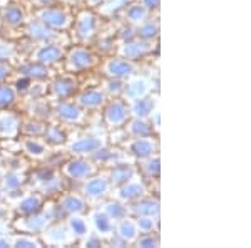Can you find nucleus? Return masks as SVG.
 Listing matches in <instances>:
<instances>
[{
	"instance_id": "6",
	"label": "nucleus",
	"mask_w": 251,
	"mask_h": 248,
	"mask_svg": "<svg viewBox=\"0 0 251 248\" xmlns=\"http://www.w3.org/2000/svg\"><path fill=\"white\" fill-rule=\"evenodd\" d=\"M80 194L87 200L89 205H97V203L104 201L112 193V185L106 176V173L97 171L92 176L86 178L80 183Z\"/></svg>"
},
{
	"instance_id": "14",
	"label": "nucleus",
	"mask_w": 251,
	"mask_h": 248,
	"mask_svg": "<svg viewBox=\"0 0 251 248\" xmlns=\"http://www.w3.org/2000/svg\"><path fill=\"white\" fill-rule=\"evenodd\" d=\"M80 89L79 86V79L74 74H69V72H64L60 76H55L54 79L49 84V101L50 103H55V101H66V99H72Z\"/></svg>"
},
{
	"instance_id": "48",
	"label": "nucleus",
	"mask_w": 251,
	"mask_h": 248,
	"mask_svg": "<svg viewBox=\"0 0 251 248\" xmlns=\"http://www.w3.org/2000/svg\"><path fill=\"white\" fill-rule=\"evenodd\" d=\"M134 220L139 233L157 231V226H159V217H134Z\"/></svg>"
},
{
	"instance_id": "33",
	"label": "nucleus",
	"mask_w": 251,
	"mask_h": 248,
	"mask_svg": "<svg viewBox=\"0 0 251 248\" xmlns=\"http://www.w3.org/2000/svg\"><path fill=\"white\" fill-rule=\"evenodd\" d=\"M91 210V208H89ZM89 213V211H87ZM91 221H92V226H94V231L97 235H100L102 238H107L109 235L114 233V221L107 217L100 208H94L91 210Z\"/></svg>"
},
{
	"instance_id": "43",
	"label": "nucleus",
	"mask_w": 251,
	"mask_h": 248,
	"mask_svg": "<svg viewBox=\"0 0 251 248\" xmlns=\"http://www.w3.org/2000/svg\"><path fill=\"white\" fill-rule=\"evenodd\" d=\"M44 131H46V123L35 117L30 119H22L20 123V136H35V138H42Z\"/></svg>"
},
{
	"instance_id": "37",
	"label": "nucleus",
	"mask_w": 251,
	"mask_h": 248,
	"mask_svg": "<svg viewBox=\"0 0 251 248\" xmlns=\"http://www.w3.org/2000/svg\"><path fill=\"white\" fill-rule=\"evenodd\" d=\"M136 32V37L137 39H143V40H157L159 39V32H161V26H159V19L148 17L144 22H141L139 26L134 27Z\"/></svg>"
},
{
	"instance_id": "53",
	"label": "nucleus",
	"mask_w": 251,
	"mask_h": 248,
	"mask_svg": "<svg viewBox=\"0 0 251 248\" xmlns=\"http://www.w3.org/2000/svg\"><path fill=\"white\" fill-rule=\"evenodd\" d=\"M144 9H148L151 14L154 12H159V5H161V0H137Z\"/></svg>"
},
{
	"instance_id": "46",
	"label": "nucleus",
	"mask_w": 251,
	"mask_h": 248,
	"mask_svg": "<svg viewBox=\"0 0 251 248\" xmlns=\"http://www.w3.org/2000/svg\"><path fill=\"white\" fill-rule=\"evenodd\" d=\"M100 89H102L104 94L107 96V99H111V97H121L123 96V89H124V81L104 77L102 83H100Z\"/></svg>"
},
{
	"instance_id": "19",
	"label": "nucleus",
	"mask_w": 251,
	"mask_h": 248,
	"mask_svg": "<svg viewBox=\"0 0 251 248\" xmlns=\"http://www.w3.org/2000/svg\"><path fill=\"white\" fill-rule=\"evenodd\" d=\"M39 238L42 240L44 245L49 247H69L75 243L74 237L69 233L66 223H62L60 220L49 223L47 228L39 235Z\"/></svg>"
},
{
	"instance_id": "20",
	"label": "nucleus",
	"mask_w": 251,
	"mask_h": 248,
	"mask_svg": "<svg viewBox=\"0 0 251 248\" xmlns=\"http://www.w3.org/2000/svg\"><path fill=\"white\" fill-rule=\"evenodd\" d=\"M55 201H57L59 208L62 210V213L69 217V215H86L91 205L87 203L86 198L80 194V191H66L59 193L55 196Z\"/></svg>"
},
{
	"instance_id": "27",
	"label": "nucleus",
	"mask_w": 251,
	"mask_h": 248,
	"mask_svg": "<svg viewBox=\"0 0 251 248\" xmlns=\"http://www.w3.org/2000/svg\"><path fill=\"white\" fill-rule=\"evenodd\" d=\"M44 203H46V198L42 196L37 191H29V193H24L22 196L19 198L17 203H15V215L17 217H25V215H32L37 213V211L42 210Z\"/></svg>"
},
{
	"instance_id": "47",
	"label": "nucleus",
	"mask_w": 251,
	"mask_h": 248,
	"mask_svg": "<svg viewBox=\"0 0 251 248\" xmlns=\"http://www.w3.org/2000/svg\"><path fill=\"white\" fill-rule=\"evenodd\" d=\"M134 245L139 248H157V247H161V237L157 235V231L139 233L134 242Z\"/></svg>"
},
{
	"instance_id": "17",
	"label": "nucleus",
	"mask_w": 251,
	"mask_h": 248,
	"mask_svg": "<svg viewBox=\"0 0 251 248\" xmlns=\"http://www.w3.org/2000/svg\"><path fill=\"white\" fill-rule=\"evenodd\" d=\"M66 49L67 47L59 46V44H34V49H32L29 54V60H34V62L44 64V66L49 67H54L62 62Z\"/></svg>"
},
{
	"instance_id": "56",
	"label": "nucleus",
	"mask_w": 251,
	"mask_h": 248,
	"mask_svg": "<svg viewBox=\"0 0 251 248\" xmlns=\"http://www.w3.org/2000/svg\"><path fill=\"white\" fill-rule=\"evenodd\" d=\"M102 2L104 0H84V7H87V9H97Z\"/></svg>"
},
{
	"instance_id": "38",
	"label": "nucleus",
	"mask_w": 251,
	"mask_h": 248,
	"mask_svg": "<svg viewBox=\"0 0 251 248\" xmlns=\"http://www.w3.org/2000/svg\"><path fill=\"white\" fill-rule=\"evenodd\" d=\"M131 2H134V0H104V2L94 10L97 12V15H99L100 19L109 20V19L117 17Z\"/></svg>"
},
{
	"instance_id": "32",
	"label": "nucleus",
	"mask_w": 251,
	"mask_h": 248,
	"mask_svg": "<svg viewBox=\"0 0 251 248\" xmlns=\"http://www.w3.org/2000/svg\"><path fill=\"white\" fill-rule=\"evenodd\" d=\"M151 15H152L151 12H149L148 9H144L137 0H134V2L129 3V5L126 7V9L121 12L117 17L123 19L124 24H129V26L136 27V26H139L141 22H144L148 17H151Z\"/></svg>"
},
{
	"instance_id": "54",
	"label": "nucleus",
	"mask_w": 251,
	"mask_h": 248,
	"mask_svg": "<svg viewBox=\"0 0 251 248\" xmlns=\"http://www.w3.org/2000/svg\"><path fill=\"white\" fill-rule=\"evenodd\" d=\"M29 3L34 9H42V7L55 5V3H60V2L59 0H29Z\"/></svg>"
},
{
	"instance_id": "16",
	"label": "nucleus",
	"mask_w": 251,
	"mask_h": 248,
	"mask_svg": "<svg viewBox=\"0 0 251 248\" xmlns=\"http://www.w3.org/2000/svg\"><path fill=\"white\" fill-rule=\"evenodd\" d=\"M151 92H154V81H152L151 77L136 72L134 76H131L129 79L124 81V89H123V96L121 97L129 104V103H132V101L151 94Z\"/></svg>"
},
{
	"instance_id": "31",
	"label": "nucleus",
	"mask_w": 251,
	"mask_h": 248,
	"mask_svg": "<svg viewBox=\"0 0 251 248\" xmlns=\"http://www.w3.org/2000/svg\"><path fill=\"white\" fill-rule=\"evenodd\" d=\"M114 233L121 240H123L126 245H129V243H134L137 235H139V230H137L134 217L127 215V217L117 220V221L114 223Z\"/></svg>"
},
{
	"instance_id": "10",
	"label": "nucleus",
	"mask_w": 251,
	"mask_h": 248,
	"mask_svg": "<svg viewBox=\"0 0 251 248\" xmlns=\"http://www.w3.org/2000/svg\"><path fill=\"white\" fill-rule=\"evenodd\" d=\"M59 171L64 176V180L82 181L99 171V166L87 156H72L71 160L59 165Z\"/></svg>"
},
{
	"instance_id": "21",
	"label": "nucleus",
	"mask_w": 251,
	"mask_h": 248,
	"mask_svg": "<svg viewBox=\"0 0 251 248\" xmlns=\"http://www.w3.org/2000/svg\"><path fill=\"white\" fill-rule=\"evenodd\" d=\"M27 19H29L27 12L19 2H7L3 5H0V22H2V27H5V29H22L25 26Z\"/></svg>"
},
{
	"instance_id": "15",
	"label": "nucleus",
	"mask_w": 251,
	"mask_h": 248,
	"mask_svg": "<svg viewBox=\"0 0 251 248\" xmlns=\"http://www.w3.org/2000/svg\"><path fill=\"white\" fill-rule=\"evenodd\" d=\"M49 223H52V220L49 218L47 211L44 210V206H42V210L37 211V213L25 215V217H17L10 223V228L14 231H19V233L37 235L39 237V235L47 228Z\"/></svg>"
},
{
	"instance_id": "23",
	"label": "nucleus",
	"mask_w": 251,
	"mask_h": 248,
	"mask_svg": "<svg viewBox=\"0 0 251 248\" xmlns=\"http://www.w3.org/2000/svg\"><path fill=\"white\" fill-rule=\"evenodd\" d=\"M22 116L10 109H0V141H14L20 136Z\"/></svg>"
},
{
	"instance_id": "45",
	"label": "nucleus",
	"mask_w": 251,
	"mask_h": 248,
	"mask_svg": "<svg viewBox=\"0 0 251 248\" xmlns=\"http://www.w3.org/2000/svg\"><path fill=\"white\" fill-rule=\"evenodd\" d=\"M19 59V46L12 40L0 37V62H10L15 66V60Z\"/></svg>"
},
{
	"instance_id": "8",
	"label": "nucleus",
	"mask_w": 251,
	"mask_h": 248,
	"mask_svg": "<svg viewBox=\"0 0 251 248\" xmlns=\"http://www.w3.org/2000/svg\"><path fill=\"white\" fill-rule=\"evenodd\" d=\"M157 51V40H143V39H131L126 42H119L114 49V54L131 62H139Z\"/></svg>"
},
{
	"instance_id": "1",
	"label": "nucleus",
	"mask_w": 251,
	"mask_h": 248,
	"mask_svg": "<svg viewBox=\"0 0 251 248\" xmlns=\"http://www.w3.org/2000/svg\"><path fill=\"white\" fill-rule=\"evenodd\" d=\"M27 186L32 191H37L44 198L50 200L59 193H62L66 183H64V176L60 174L59 168H55L54 165H47L34 169L27 176Z\"/></svg>"
},
{
	"instance_id": "44",
	"label": "nucleus",
	"mask_w": 251,
	"mask_h": 248,
	"mask_svg": "<svg viewBox=\"0 0 251 248\" xmlns=\"http://www.w3.org/2000/svg\"><path fill=\"white\" fill-rule=\"evenodd\" d=\"M17 92H15L12 83H2L0 84V109H10L17 104Z\"/></svg>"
},
{
	"instance_id": "36",
	"label": "nucleus",
	"mask_w": 251,
	"mask_h": 248,
	"mask_svg": "<svg viewBox=\"0 0 251 248\" xmlns=\"http://www.w3.org/2000/svg\"><path fill=\"white\" fill-rule=\"evenodd\" d=\"M66 220V226L69 230V233L74 237L75 242H80L86 235L89 233V223H87V218L86 215H69V217L64 218Z\"/></svg>"
},
{
	"instance_id": "9",
	"label": "nucleus",
	"mask_w": 251,
	"mask_h": 248,
	"mask_svg": "<svg viewBox=\"0 0 251 248\" xmlns=\"http://www.w3.org/2000/svg\"><path fill=\"white\" fill-rule=\"evenodd\" d=\"M107 144V138L100 133H86L80 134V136H75L72 139H67L66 151L71 154V156H91L94 154L97 149L104 148Z\"/></svg>"
},
{
	"instance_id": "7",
	"label": "nucleus",
	"mask_w": 251,
	"mask_h": 248,
	"mask_svg": "<svg viewBox=\"0 0 251 248\" xmlns=\"http://www.w3.org/2000/svg\"><path fill=\"white\" fill-rule=\"evenodd\" d=\"M131 117L129 104L123 97H111L102 106V123L107 131H117L127 123Z\"/></svg>"
},
{
	"instance_id": "30",
	"label": "nucleus",
	"mask_w": 251,
	"mask_h": 248,
	"mask_svg": "<svg viewBox=\"0 0 251 248\" xmlns=\"http://www.w3.org/2000/svg\"><path fill=\"white\" fill-rule=\"evenodd\" d=\"M157 109V92H151V94L136 99L129 103V111H131V117H141V119H149L151 114Z\"/></svg>"
},
{
	"instance_id": "50",
	"label": "nucleus",
	"mask_w": 251,
	"mask_h": 248,
	"mask_svg": "<svg viewBox=\"0 0 251 248\" xmlns=\"http://www.w3.org/2000/svg\"><path fill=\"white\" fill-rule=\"evenodd\" d=\"M80 242H82V247H89V248H96V247H104V245H106V243H104V238L100 237V235H97L96 231H94V233H91V231H89V233L82 240H80Z\"/></svg>"
},
{
	"instance_id": "57",
	"label": "nucleus",
	"mask_w": 251,
	"mask_h": 248,
	"mask_svg": "<svg viewBox=\"0 0 251 248\" xmlns=\"http://www.w3.org/2000/svg\"><path fill=\"white\" fill-rule=\"evenodd\" d=\"M9 247H10L9 235H0V248H9Z\"/></svg>"
},
{
	"instance_id": "34",
	"label": "nucleus",
	"mask_w": 251,
	"mask_h": 248,
	"mask_svg": "<svg viewBox=\"0 0 251 248\" xmlns=\"http://www.w3.org/2000/svg\"><path fill=\"white\" fill-rule=\"evenodd\" d=\"M121 129H123V133L126 134V138L151 136V134H156L154 128H152V124H151V121H149V119H141V117H129V121Z\"/></svg>"
},
{
	"instance_id": "28",
	"label": "nucleus",
	"mask_w": 251,
	"mask_h": 248,
	"mask_svg": "<svg viewBox=\"0 0 251 248\" xmlns=\"http://www.w3.org/2000/svg\"><path fill=\"white\" fill-rule=\"evenodd\" d=\"M91 158L92 161L96 163L97 166H106V168H109V166H112V165H116V163H121V161H127L129 160V156H127V153L124 151L123 148H107V144L104 146V148H100V149H97V151L94 154H91Z\"/></svg>"
},
{
	"instance_id": "3",
	"label": "nucleus",
	"mask_w": 251,
	"mask_h": 248,
	"mask_svg": "<svg viewBox=\"0 0 251 248\" xmlns=\"http://www.w3.org/2000/svg\"><path fill=\"white\" fill-rule=\"evenodd\" d=\"M99 54L94 49L77 44V46H72L66 49V54H64V72L69 74H82V72L92 71L99 66Z\"/></svg>"
},
{
	"instance_id": "5",
	"label": "nucleus",
	"mask_w": 251,
	"mask_h": 248,
	"mask_svg": "<svg viewBox=\"0 0 251 248\" xmlns=\"http://www.w3.org/2000/svg\"><path fill=\"white\" fill-rule=\"evenodd\" d=\"M71 7H60V3H55V5H49V7H42V9H35L34 15L37 20L44 24V26L50 27L54 30H60V32H67L71 30L72 22H74V15L71 14Z\"/></svg>"
},
{
	"instance_id": "39",
	"label": "nucleus",
	"mask_w": 251,
	"mask_h": 248,
	"mask_svg": "<svg viewBox=\"0 0 251 248\" xmlns=\"http://www.w3.org/2000/svg\"><path fill=\"white\" fill-rule=\"evenodd\" d=\"M137 173H139L143 178H148V180H157L159 174H161V156L159 154L156 153L149 158L139 160Z\"/></svg>"
},
{
	"instance_id": "42",
	"label": "nucleus",
	"mask_w": 251,
	"mask_h": 248,
	"mask_svg": "<svg viewBox=\"0 0 251 248\" xmlns=\"http://www.w3.org/2000/svg\"><path fill=\"white\" fill-rule=\"evenodd\" d=\"M10 247L15 248H40L44 247L42 240H40L37 235H27V233H15L10 235Z\"/></svg>"
},
{
	"instance_id": "51",
	"label": "nucleus",
	"mask_w": 251,
	"mask_h": 248,
	"mask_svg": "<svg viewBox=\"0 0 251 248\" xmlns=\"http://www.w3.org/2000/svg\"><path fill=\"white\" fill-rule=\"evenodd\" d=\"M134 37H136L134 27L129 26V24H124V26L121 27V29L117 30V34H116V39L119 40V42H126V40H131Z\"/></svg>"
},
{
	"instance_id": "11",
	"label": "nucleus",
	"mask_w": 251,
	"mask_h": 248,
	"mask_svg": "<svg viewBox=\"0 0 251 248\" xmlns=\"http://www.w3.org/2000/svg\"><path fill=\"white\" fill-rule=\"evenodd\" d=\"M99 72L102 77L126 81L136 72H139V66L137 62H131L119 55H106L102 60H99Z\"/></svg>"
},
{
	"instance_id": "25",
	"label": "nucleus",
	"mask_w": 251,
	"mask_h": 248,
	"mask_svg": "<svg viewBox=\"0 0 251 248\" xmlns=\"http://www.w3.org/2000/svg\"><path fill=\"white\" fill-rule=\"evenodd\" d=\"M126 208H127V215L131 217H159L161 213L159 200L148 196V194L136 201L126 203Z\"/></svg>"
},
{
	"instance_id": "29",
	"label": "nucleus",
	"mask_w": 251,
	"mask_h": 248,
	"mask_svg": "<svg viewBox=\"0 0 251 248\" xmlns=\"http://www.w3.org/2000/svg\"><path fill=\"white\" fill-rule=\"evenodd\" d=\"M15 72L29 77L32 81H49L52 77V67L34 62V60H29V59L20 62L19 66L15 67Z\"/></svg>"
},
{
	"instance_id": "22",
	"label": "nucleus",
	"mask_w": 251,
	"mask_h": 248,
	"mask_svg": "<svg viewBox=\"0 0 251 248\" xmlns=\"http://www.w3.org/2000/svg\"><path fill=\"white\" fill-rule=\"evenodd\" d=\"M72 99H74L75 104H79L86 111H99L106 104L107 96L104 94V91L100 87H86L79 89Z\"/></svg>"
},
{
	"instance_id": "49",
	"label": "nucleus",
	"mask_w": 251,
	"mask_h": 248,
	"mask_svg": "<svg viewBox=\"0 0 251 248\" xmlns=\"http://www.w3.org/2000/svg\"><path fill=\"white\" fill-rule=\"evenodd\" d=\"M32 83H34V81L29 79V77H25V76H22V74H17V76H15V79L12 81V86H14L15 92H17V96L25 97L27 92H29L30 86H32Z\"/></svg>"
},
{
	"instance_id": "58",
	"label": "nucleus",
	"mask_w": 251,
	"mask_h": 248,
	"mask_svg": "<svg viewBox=\"0 0 251 248\" xmlns=\"http://www.w3.org/2000/svg\"><path fill=\"white\" fill-rule=\"evenodd\" d=\"M3 198H5V196H3V193H2V190H0V203H2V201H3Z\"/></svg>"
},
{
	"instance_id": "52",
	"label": "nucleus",
	"mask_w": 251,
	"mask_h": 248,
	"mask_svg": "<svg viewBox=\"0 0 251 248\" xmlns=\"http://www.w3.org/2000/svg\"><path fill=\"white\" fill-rule=\"evenodd\" d=\"M15 66L10 62H0V84L10 81V77L14 76Z\"/></svg>"
},
{
	"instance_id": "26",
	"label": "nucleus",
	"mask_w": 251,
	"mask_h": 248,
	"mask_svg": "<svg viewBox=\"0 0 251 248\" xmlns=\"http://www.w3.org/2000/svg\"><path fill=\"white\" fill-rule=\"evenodd\" d=\"M136 174H137V166L134 163H127V161L116 163V165L109 166L106 169V176L109 178V181H111L112 188L124 185L126 181L134 178Z\"/></svg>"
},
{
	"instance_id": "18",
	"label": "nucleus",
	"mask_w": 251,
	"mask_h": 248,
	"mask_svg": "<svg viewBox=\"0 0 251 248\" xmlns=\"http://www.w3.org/2000/svg\"><path fill=\"white\" fill-rule=\"evenodd\" d=\"M148 193L149 191H148V185H146V180L139 173H137L134 178H131L129 181H126L124 185L112 188V198H116V200H119L123 203L136 201V200H139V198L146 196Z\"/></svg>"
},
{
	"instance_id": "55",
	"label": "nucleus",
	"mask_w": 251,
	"mask_h": 248,
	"mask_svg": "<svg viewBox=\"0 0 251 248\" xmlns=\"http://www.w3.org/2000/svg\"><path fill=\"white\" fill-rule=\"evenodd\" d=\"M62 5L66 7H79V5H84V0H59Z\"/></svg>"
},
{
	"instance_id": "35",
	"label": "nucleus",
	"mask_w": 251,
	"mask_h": 248,
	"mask_svg": "<svg viewBox=\"0 0 251 248\" xmlns=\"http://www.w3.org/2000/svg\"><path fill=\"white\" fill-rule=\"evenodd\" d=\"M42 139L49 146H64L69 139V134L66 131V126L60 123H46V131L42 134Z\"/></svg>"
},
{
	"instance_id": "2",
	"label": "nucleus",
	"mask_w": 251,
	"mask_h": 248,
	"mask_svg": "<svg viewBox=\"0 0 251 248\" xmlns=\"http://www.w3.org/2000/svg\"><path fill=\"white\" fill-rule=\"evenodd\" d=\"M100 27H102V19L97 15V12L84 7L75 14L74 22H72V39L77 44L87 46L94 42L96 37H99Z\"/></svg>"
},
{
	"instance_id": "59",
	"label": "nucleus",
	"mask_w": 251,
	"mask_h": 248,
	"mask_svg": "<svg viewBox=\"0 0 251 248\" xmlns=\"http://www.w3.org/2000/svg\"><path fill=\"white\" fill-rule=\"evenodd\" d=\"M3 173H5V171H3V168H0V181H2V176H3Z\"/></svg>"
},
{
	"instance_id": "24",
	"label": "nucleus",
	"mask_w": 251,
	"mask_h": 248,
	"mask_svg": "<svg viewBox=\"0 0 251 248\" xmlns=\"http://www.w3.org/2000/svg\"><path fill=\"white\" fill-rule=\"evenodd\" d=\"M20 149L27 158L34 161H44L50 154V146H49L42 138L35 136H22L19 141Z\"/></svg>"
},
{
	"instance_id": "41",
	"label": "nucleus",
	"mask_w": 251,
	"mask_h": 248,
	"mask_svg": "<svg viewBox=\"0 0 251 248\" xmlns=\"http://www.w3.org/2000/svg\"><path fill=\"white\" fill-rule=\"evenodd\" d=\"M100 203H102V205H100L99 208L102 210L104 213H106L114 223L117 221V220L127 217V208H126V203L116 200V198H106V200L100 201Z\"/></svg>"
},
{
	"instance_id": "4",
	"label": "nucleus",
	"mask_w": 251,
	"mask_h": 248,
	"mask_svg": "<svg viewBox=\"0 0 251 248\" xmlns=\"http://www.w3.org/2000/svg\"><path fill=\"white\" fill-rule=\"evenodd\" d=\"M25 37L34 44H59V46L67 47L71 44V37L67 35V32L54 30L50 27L44 26L40 20L35 17L27 19L25 26L22 27Z\"/></svg>"
},
{
	"instance_id": "60",
	"label": "nucleus",
	"mask_w": 251,
	"mask_h": 248,
	"mask_svg": "<svg viewBox=\"0 0 251 248\" xmlns=\"http://www.w3.org/2000/svg\"><path fill=\"white\" fill-rule=\"evenodd\" d=\"M0 29H2V22H0Z\"/></svg>"
},
{
	"instance_id": "12",
	"label": "nucleus",
	"mask_w": 251,
	"mask_h": 248,
	"mask_svg": "<svg viewBox=\"0 0 251 248\" xmlns=\"http://www.w3.org/2000/svg\"><path fill=\"white\" fill-rule=\"evenodd\" d=\"M121 148L127 153V156L139 161L159 151V141H157L156 134H151V136H131L121 141Z\"/></svg>"
},
{
	"instance_id": "40",
	"label": "nucleus",
	"mask_w": 251,
	"mask_h": 248,
	"mask_svg": "<svg viewBox=\"0 0 251 248\" xmlns=\"http://www.w3.org/2000/svg\"><path fill=\"white\" fill-rule=\"evenodd\" d=\"M27 176H29V174L20 171L19 168H10L9 171L3 173L0 186H2V190H5V191L24 188V186L27 185Z\"/></svg>"
},
{
	"instance_id": "13",
	"label": "nucleus",
	"mask_w": 251,
	"mask_h": 248,
	"mask_svg": "<svg viewBox=\"0 0 251 248\" xmlns=\"http://www.w3.org/2000/svg\"><path fill=\"white\" fill-rule=\"evenodd\" d=\"M52 116L57 123L71 126H84L87 121V111L75 104L74 99L52 103Z\"/></svg>"
}]
</instances>
